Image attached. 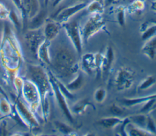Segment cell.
<instances>
[{
    "label": "cell",
    "instance_id": "5",
    "mask_svg": "<svg viewBox=\"0 0 156 136\" xmlns=\"http://www.w3.org/2000/svg\"><path fill=\"white\" fill-rule=\"evenodd\" d=\"M87 3L82 2L65 8L58 15V19L60 21H67L70 17L85 8L87 6Z\"/></svg>",
    "mask_w": 156,
    "mask_h": 136
},
{
    "label": "cell",
    "instance_id": "25",
    "mask_svg": "<svg viewBox=\"0 0 156 136\" xmlns=\"http://www.w3.org/2000/svg\"><path fill=\"white\" fill-rule=\"evenodd\" d=\"M110 111L114 116L116 117H121L124 113L123 109L121 107L114 103L110 106Z\"/></svg>",
    "mask_w": 156,
    "mask_h": 136
},
{
    "label": "cell",
    "instance_id": "27",
    "mask_svg": "<svg viewBox=\"0 0 156 136\" xmlns=\"http://www.w3.org/2000/svg\"><path fill=\"white\" fill-rule=\"evenodd\" d=\"M115 1V0H104V2H103L104 5V7L108 6L110 4L113 3Z\"/></svg>",
    "mask_w": 156,
    "mask_h": 136
},
{
    "label": "cell",
    "instance_id": "28",
    "mask_svg": "<svg viewBox=\"0 0 156 136\" xmlns=\"http://www.w3.org/2000/svg\"><path fill=\"white\" fill-rule=\"evenodd\" d=\"M151 8L152 9V10L156 12V0H155L154 1H153L151 4Z\"/></svg>",
    "mask_w": 156,
    "mask_h": 136
},
{
    "label": "cell",
    "instance_id": "22",
    "mask_svg": "<svg viewBox=\"0 0 156 136\" xmlns=\"http://www.w3.org/2000/svg\"><path fill=\"white\" fill-rule=\"evenodd\" d=\"M107 91L103 87L98 88L94 93V99L97 103H102L106 98Z\"/></svg>",
    "mask_w": 156,
    "mask_h": 136
},
{
    "label": "cell",
    "instance_id": "23",
    "mask_svg": "<svg viewBox=\"0 0 156 136\" xmlns=\"http://www.w3.org/2000/svg\"><path fill=\"white\" fill-rule=\"evenodd\" d=\"M145 129L148 132L151 133L152 135H154L156 134V126L154 123V121L151 117L148 116L147 117V120Z\"/></svg>",
    "mask_w": 156,
    "mask_h": 136
},
{
    "label": "cell",
    "instance_id": "14",
    "mask_svg": "<svg viewBox=\"0 0 156 136\" xmlns=\"http://www.w3.org/2000/svg\"><path fill=\"white\" fill-rule=\"evenodd\" d=\"M147 117L146 115L144 114H136L133 115H131L129 117V119L131 123L134 124L135 126L141 127L142 129H145L146 123L147 120ZM146 130V129H145Z\"/></svg>",
    "mask_w": 156,
    "mask_h": 136
},
{
    "label": "cell",
    "instance_id": "10",
    "mask_svg": "<svg viewBox=\"0 0 156 136\" xmlns=\"http://www.w3.org/2000/svg\"><path fill=\"white\" fill-rule=\"evenodd\" d=\"M123 121L124 118H121L119 117L113 116L101 118L98 121V123L106 129H112L121 124Z\"/></svg>",
    "mask_w": 156,
    "mask_h": 136
},
{
    "label": "cell",
    "instance_id": "12",
    "mask_svg": "<svg viewBox=\"0 0 156 136\" xmlns=\"http://www.w3.org/2000/svg\"><path fill=\"white\" fill-rule=\"evenodd\" d=\"M154 98H156V93L144 96V97H141L134 98H124L121 100V101L123 104L127 106H133L138 104H143L145 102L147 101L148 100Z\"/></svg>",
    "mask_w": 156,
    "mask_h": 136
},
{
    "label": "cell",
    "instance_id": "1",
    "mask_svg": "<svg viewBox=\"0 0 156 136\" xmlns=\"http://www.w3.org/2000/svg\"><path fill=\"white\" fill-rule=\"evenodd\" d=\"M91 15L81 29L82 39L85 41H87L90 38L99 32L105 25V21L102 14Z\"/></svg>",
    "mask_w": 156,
    "mask_h": 136
},
{
    "label": "cell",
    "instance_id": "18",
    "mask_svg": "<svg viewBox=\"0 0 156 136\" xmlns=\"http://www.w3.org/2000/svg\"><path fill=\"white\" fill-rule=\"evenodd\" d=\"M156 83V78L155 76L150 75L143 80L139 84L138 88L140 90H144L153 86Z\"/></svg>",
    "mask_w": 156,
    "mask_h": 136
},
{
    "label": "cell",
    "instance_id": "15",
    "mask_svg": "<svg viewBox=\"0 0 156 136\" xmlns=\"http://www.w3.org/2000/svg\"><path fill=\"white\" fill-rule=\"evenodd\" d=\"M104 7H105L102 2L98 0H93L87 4L86 8L91 14H102L104 11Z\"/></svg>",
    "mask_w": 156,
    "mask_h": 136
},
{
    "label": "cell",
    "instance_id": "30",
    "mask_svg": "<svg viewBox=\"0 0 156 136\" xmlns=\"http://www.w3.org/2000/svg\"><path fill=\"white\" fill-rule=\"evenodd\" d=\"M151 21H152L153 22H154V23H155V24H156V20H155V19H154H154H152V20H151Z\"/></svg>",
    "mask_w": 156,
    "mask_h": 136
},
{
    "label": "cell",
    "instance_id": "2",
    "mask_svg": "<svg viewBox=\"0 0 156 136\" xmlns=\"http://www.w3.org/2000/svg\"><path fill=\"white\" fill-rule=\"evenodd\" d=\"M57 63L59 69L65 75L77 73L79 69V64L75 56L68 50H62L58 53Z\"/></svg>",
    "mask_w": 156,
    "mask_h": 136
},
{
    "label": "cell",
    "instance_id": "11",
    "mask_svg": "<svg viewBox=\"0 0 156 136\" xmlns=\"http://www.w3.org/2000/svg\"><path fill=\"white\" fill-rule=\"evenodd\" d=\"M88 106L95 109L94 104L90 100H89L88 98H83L77 101V103H76L73 106L72 110L73 112H74L76 114L80 115L83 114L86 111Z\"/></svg>",
    "mask_w": 156,
    "mask_h": 136
},
{
    "label": "cell",
    "instance_id": "21",
    "mask_svg": "<svg viewBox=\"0 0 156 136\" xmlns=\"http://www.w3.org/2000/svg\"><path fill=\"white\" fill-rule=\"evenodd\" d=\"M104 54L101 53H95V64H96V72L97 78H99L102 74V68L103 64Z\"/></svg>",
    "mask_w": 156,
    "mask_h": 136
},
{
    "label": "cell",
    "instance_id": "16",
    "mask_svg": "<svg viewBox=\"0 0 156 136\" xmlns=\"http://www.w3.org/2000/svg\"><path fill=\"white\" fill-rule=\"evenodd\" d=\"M129 129L126 130V133L127 135L130 136H141V135H152V134L148 132L144 129L137 127L131 123L130 122L128 124Z\"/></svg>",
    "mask_w": 156,
    "mask_h": 136
},
{
    "label": "cell",
    "instance_id": "29",
    "mask_svg": "<svg viewBox=\"0 0 156 136\" xmlns=\"http://www.w3.org/2000/svg\"><path fill=\"white\" fill-rule=\"evenodd\" d=\"M60 1H61V0H55V4H57V3H58V2H59Z\"/></svg>",
    "mask_w": 156,
    "mask_h": 136
},
{
    "label": "cell",
    "instance_id": "13",
    "mask_svg": "<svg viewBox=\"0 0 156 136\" xmlns=\"http://www.w3.org/2000/svg\"><path fill=\"white\" fill-rule=\"evenodd\" d=\"M85 83V79L82 72H78L76 76L66 86L70 92H74L80 89Z\"/></svg>",
    "mask_w": 156,
    "mask_h": 136
},
{
    "label": "cell",
    "instance_id": "31",
    "mask_svg": "<svg viewBox=\"0 0 156 136\" xmlns=\"http://www.w3.org/2000/svg\"><path fill=\"white\" fill-rule=\"evenodd\" d=\"M98 1H101V2H103V1H102V0H98Z\"/></svg>",
    "mask_w": 156,
    "mask_h": 136
},
{
    "label": "cell",
    "instance_id": "9",
    "mask_svg": "<svg viewBox=\"0 0 156 136\" xmlns=\"http://www.w3.org/2000/svg\"><path fill=\"white\" fill-rule=\"evenodd\" d=\"M114 55L113 48L110 46H108L107 47L105 53L104 54L102 73H107L110 69L114 61Z\"/></svg>",
    "mask_w": 156,
    "mask_h": 136
},
{
    "label": "cell",
    "instance_id": "4",
    "mask_svg": "<svg viewBox=\"0 0 156 136\" xmlns=\"http://www.w3.org/2000/svg\"><path fill=\"white\" fill-rule=\"evenodd\" d=\"M133 72L130 69L122 67L117 72L115 79V86L118 90H124L131 87L134 80Z\"/></svg>",
    "mask_w": 156,
    "mask_h": 136
},
{
    "label": "cell",
    "instance_id": "24",
    "mask_svg": "<svg viewBox=\"0 0 156 136\" xmlns=\"http://www.w3.org/2000/svg\"><path fill=\"white\" fill-rule=\"evenodd\" d=\"M58 28L54 24H48L47 26V28L46 29V35L50 38L55 36L57 35V33H58Z\"/></svg>",
    "mask_w": 156,
    "mask_h": 136
},
{
    "label": "cell",
    "instance_id": "6",
    "mask_svg": "<svg viewBox=\"0 0 156 136\" xmlns=\"http://www.w3.org/2000/svg\"><path fill=\"white\" fill-rule=\"evenodd\" d=\"M80 67L82 72L87 74H91L96 71L95 53H87L82 56Z\"/></svg>",
    "mask_w": 156,
    "mask_h": 136
},
{
    "label": "cell",
    "instance_id": "8",
    "mask_svg": "<svg viewBox=\"0 0 156 136\" xmlns=\"http://www.w3.org/2000/svg\"><path fill=\"white\" fill-rule=\"evenodd\" d=\"M141 52L151 59L156 57V36L146 41L141 49Z\"/></svg>",
    "mask_w": 156,
    "mask_h": 136
},
{
    "label": "cell",
    "instance_id": "7",
    "mask_svg": "<svg viewBox=\"0 0 156 136\" xmlns=\"http://www.w3.org/2000/svg\"><path fill=\"white\" fill-rule=\"evenodd\" d=\"M141 39L146 41L156 36V24L151 20L144 22L140 27Z\"/></svg>",
    "mask_w": 156,
    "mask_h": 136
},
{
    "label": "cell",
    "instance_id": "19",
    "mask_svg": "<svg viewBox=\"0 0 156 136\" xmlns=\"http://www.w3.org/2000/svg\"><path fill=\"white\" fill-rule=\"evenodd\" d=\"M143 104L144 106L140 110L141 113H149L156 110V98H152Z\"/></svg>",
    "mask_w": 156,
    "mask_h": 136
},
{
    "label": "cell",
    "instance_id": "20",
    "mask_svg": "<svg viewBox=\"0 0 156 136\" xmlns=\"http://www.w3.org/2000/svg\"><path fill=\"white\" fill-rule=\"evenodd\" d=\"M116 20L121 26H124L125 24V13L126 8L123 5H119L115 9Z\"/></svg>",
    "mask_w": 156,
    "mask_h": 136
},
{
    "label": "cell",
    "instance_id": "26",
    "mask_svg": "<svg viewBox=\"0 0 156 136\" xmlns=\"http://www.w3.org/2000/svg\"><path fill=\"white\" fill-rule=\"evenodd\" d=\"M58 128L60 129V131H61L62 132H64L65 134H68L73 131V129L69 127V126L65 124H63V123H58Z\"/></svg>",
    "mask_w": 156,
    "mask_h": 136
},
{
    "label": "cell",
    "instance_id": "3",
    "mask_svg": "<svg viewBox=\"0 0 156 136\" xmlns=\"http://www.w3.org/2000/svg\"><path fill=\"white\" fill-rule=\"evenodd\" d=\"M64 27L76 52L79 55H80L82 52L83 39L79 22L76 21L66 22L64 24Z\"/></svg>",
    "mask_w": 156,
    "mask_h": 136
},
{
    "label": "cell",
    "instance_id": "17",
    "mask_svg": "<svg viewBox=\"0 0 156 136\" xmlns=\"http://www.w3.org/2000/svg\"><path fill=\"white\" fill-rule=\"evenodd\" d=\"M145 8L144 0H135L127 7V11L129 13L133 14L142 12Z\"/></svg>",
    "mask_w": 156,
    "mask_h": 136
}]
</instances>
